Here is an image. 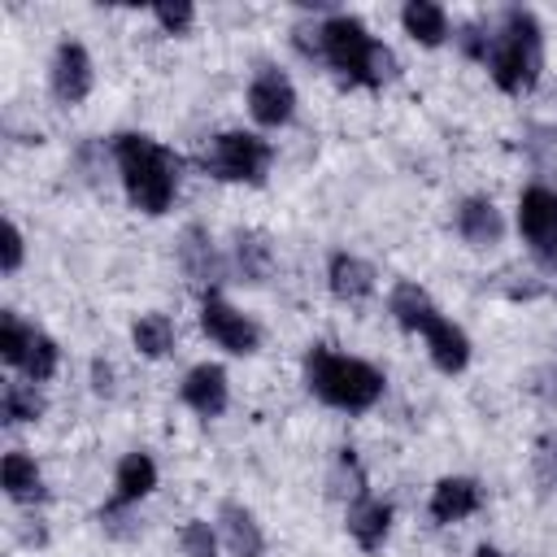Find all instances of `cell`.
<instances>
[{"mask_svg":"<svg viewBox=\"0 0 557 557\" xmlns=\"http://www.w3.org/2000/svg\"><path fill=\"white\" fill-rule=\"evenodd\" d=\"M518 231L531 244V252L548 270H557V191L553 187L535 183L518 196Z\"/></svg>","mask_w":557,"mask_h":557,"instance_id":"6","label":"cell"},{"mask_svg":"<svg viewBox=\"0 0 557 557\" xmlns=\"http://www.w3.org/2000/svg\"><path fill=\"white\" fill-rule=\"evenodd\" d=\"M157 487V461L148 453H126L113 470V500L117 505H139Z\"/></svg>","mask_w":557,"mask_h":557,"instance_id":"20","label":"cell"},{"mask_svg":"<svg viewBox=\"0 0 557 557\" xmlns=\"http://www.w3.org/2000/svg\"><path fill=\"white\" fill-rule=\"evenodd\" d=\"M152 17L161 22V30H165V35H183V30L196 22V9L178 0V4H157V9H152Z\"/></svg>","mask_w":557,"mask_h":557,"instance_id":"29","label":"cell"},{"mask_svg":"<svg viewBox=\"0 0 557 557\" xmlns=\"http://www.w3.org/2000/svg\"><path fill=\"white\" fill-rule=\"evenodd\" d=\"M487 74L500 91L518 96V91H531L540 70H544V30L535 22L531 9H505L500 13V26L487 44Z\"/></svg>","mask_w":557,"mask_h":557,"instance_id":"4","label":"cell"},{"mask_svg":"<svg viewBox=\"0 0 557 557\" xmlns=\"http://www.w3.org/2000/svg\"><path fill=\"white\" fill-rule=\"evenodd\" d=\"M218 531H222V540H226V548L235 557H261L265 553V535H261L257 518L239 500H222L218 505Z\"/></svg>","mask_w":557,"mask_h":557,"instance_id":"15","label":"cell"},{"mask_svg":"<svg viewBox=\"0 0 557 557\" xmlns=\"http://www.w3.org/2000/svg\"><path fill=\"white\" fill-rule=\"evenodd\" d=\"M113 165H117V178L126 187V200L157 218L174 205L178 196V157L170 148H161L152 135H113Z\"/></svg>","mask_w":557,"mask_h":557,"instance_id":"1","label":"cell"},{"mask_svg":"<svg viewBox=\"0 0 557 557\" xmlns=\"http://www.w3.org/2000/svg\"><path fill=\"white\" fill-rule=\"evenodd\" d=\"M248 113H252L257 126H270V131L287 126L296 117V87H292V78L283 70H274V65L257 70L252 83H248Z\"/></svg>","mask_w":557,"mask_h":557,"instance_id":"8","label":"cell"},{"mask_svg":"<svg viewBox=\"0 0 557 557\" xmlns=\"http://www.w3.org/2000/svg\"><path fill=\"white\" fill-rule=\"evenodd\" d=\"M22 252H26V239H22V231H17L13 222H4V244H0V270H4V274H13V270L22 265Z\"/></svg>","mask_w":557,"mask_h":557,"instance_id":"30","label":"cell"},{"mask_svg":"<svg viewBox=\"0 0 557 557\" xmlns=\"http://www.w3.org/2000/svg\"><path fill=\"white\" fill-rule=\"evenodd\" d=\"M30 335H35V326H26L13 309H4V313H0V361L22 370L26 348H30Z\"/></svg>","mask_w":557,"mask_h":557,"instance_id":"26","label":"cell"},{"mask_svg":"<svg viewBox=\"0 0 557 557\" xmlns=\"http://www.w3.org/2000/svg\"><path fill=\"white\" fill-rule=\"evenodd\" d=\"M44 409H48V405H44L39 383H4V392H0V422H4V426L39 422Z\"/></svg>","mask_w":557,"mask_h":557,"instance_id":"23","label":"cell"},{"mask_svg":"<svg viewBox=\"0 0 557 557\" xmlns=\"http://www.w3.org/2000/svg\"><path fill=\"white\" fill-rule=\"evenodd\" d=\"M0 483H4V496H9V500H17V505L44 500V474H39L35 457H30V453H22V448L4 453V461H0Z\"/></svg>","mask_w":557,"mask_h":557,"instance_id":"19","label":"cell"},{"mask_svg":"<svg viewBox=\"0 0 557 557\" xmlns=\"http://www.w3.org/2000/svg\"><path fill=\"white\" fill-rule=\"evenodd\" d=\"M57 361H61L57 339L44 335V331H35V335H30V348H26V361H22L26 383H48V379L57 374Z\"/></svg>","mask_w":557,"mask_h":557,"instance_id":"25","label":"cell"},{"mask_svg":"<svg viewBox=\"0 0 557 557\" xmlns=\"http://www.w3.org/2000/svg\"><path fill=\"white\" fill-rule=\"evenodd\" d=\"M200 331H205L218 348H226V352H235V357H248V352L261 348V326H257L244 309H235L231 300H222L218 292L200 300Z\"/></svg>","mask_w":557,"mask_h":557,"instance_id":"7","label":"cell"},{"mask_svg":"<svg viewBox=\"0 0 557 557\" xmlns=\"http://www.w3.org/2000/svg\"><path fill=\"white\" fill-rule=\"evenodd\" d=\"M474 557H500V553H496V548H487V544H483V548H474Z\"/></svg>","mask_w":557,"mask_h":557,"instance_id":"32","label":"cell"},{"mask_svg":"<svg viewBox=\"0 0 557 557\" xmlns=\"http://www.w3.org/2000/svg\"><path fill=\"white\" fill-rule=\"evenodd\" d=\"M48 78H52V96H57L61 104H78V100H87V91H91V83H96L87 48H83L78 39H65V44H57Z\"/></svg>","mask_w":557,"mask_h":557,"instance_id":"10","label":"cell"},{"mask_svg":"<svg viewBox=\"0 0 557 557\" xmlns=\"http://www.w3.org/2000/svg\"><path fill=\"white\" fill-rule=\"evenodd\" d=\"M326 283H331V292H335L339 300L357 305V300H366V296L374 292V265L361 261V257H352V252H331V261H326Z\"/></svg>","mask_w":557,"mask_h":557,"instance_id":"16","label":"cell"},{"mask_svg":"<svg viewBox=\"0 0 557 557\" xmlns=\"http://www.w3.org/2000/svg\"><path fill=\"white\" fill-rule=\"evenodd\" d=\"M178 396H183V405H187L191 413H200V418H218V413L226 409V400H231L226 370H222V366H213V361L191 366V370L183 374Z\"/></svg>","mask_w":557,"mask_h":557,"instance_id":"11","label":"cell"},{"mask_svg":"<svg viewBox=\"0 0 557 557\" xmlns=\"http://www.w3.org/2000/svg\"><path fill=\"white\" fill-rule=\"evenodd\" d=\"M400 26H405V35H409L413 44H422V48H440V44L448 39V13H444L440 4H431V0H409V4L400 9Z\"/></svg>","mask_w":557,"mask_h":557,"instance_id":"22","label":"cell"},{"mask_svg":"<svg viewBox=\"0 0 557 557\" xmlns=\"http://www.w3.org/2000/svg\"><path fill=\"white\" fill-rule=\"evenodd\" d=\"M131 339H135V348H139L144 357L161 361V357H170V352H174L178 331H174V322H170L165 313H139V318H135V326H131Z\"/></svg>","mask_w":557,"mask_h":557,"instance_id":"24","label":"cell"},{"mask_svg":"<svg viewBox=\"0 0 557 557\" xmlns=\"http://www.w3.org/2000/svg\"><path fill=\"white\" fill-rule=\"evenodd\" d=\"M270 161H274V148L252 135V131H222L213 135L209 152H205V170L222 183H265L270 174Z\"/></svg>","mask_w":557,"mask_h":557,"instance_id":"5","label":"cell"},{"mask_svg":"<svg viewBox=\"0 0 557 557\" xmlns=\"http://www.w3.org/2000/svg\"><path fill=\"white\" fill-rule=\"evenodd\" d=\"M231 265L239 274V283H265L270 270H274V248L265 235L257 231H239L235 235V248H231Z\"/></svg>","mask_w":557,"mask_h":557,"instance_id":"21","label":"cell"},{"mask_svg":"<svg viewBox=\"0 0 557 557\" xmlns=\"http://www.w3.org/2000/svg\"><path fill=\"white\" fill-rule=\"evenodd\" d=\"M422 339H426L431 361H435L444 374H461V370L470 366V339H466V331H461L457 322L435 318V322H431V331H426Z\"/></svg>","mask_w":557,"mask_h":557,"instance_id":"18","label":"cell"},{"mask_svg":"<svg viewBox=\"0 0 557 557\" xmlns=\"http://www.w3.org/2000/svg\"><path fill=\"white\" fill-rule=\"evenodd\" d=\"M344 527H348V535H352L366 553H379V548L387 544V531H392V505L366 492V496L348 500V518H344Z\"/></svg>","mask_w":557,"mask_h":557,"instance_id":"12","label":"cell"},{"mask_svg":"<svg viewBox=\"0 0 557 557\" xmlns=\"http://www.w3.org/2000/svg\"><path fill=\"white\" fill-rule=\"evenodd\" d=\"M483 505V487L466 474H448L431 487V518L435 522H461Z\"/></svg>","mask_w":557,"mask_h":557,"instance_id":"14","label":"cell"},{"mask_svg":"<svg viewBox=\"0 0 557 557\" xmlns=\"http://www.w3.org/2000/svg\"><path fill=\"white\" fill-rule=\"evenodd\" d=\"M91 392L96 396H113V366L109 361H91Z\"/></svg>","mask_w":557,"mask_h":557,"instance_id":"31","label":"cell"},{"mask_svg":"<svg viewBox=\"0 0 557 557\" xmlns=\"http://www.w3.org/2000/svg\"><path fill=\"white\" fill-rule=\"evenodd\" d=\"M457 235H461L470 248H492V244H500V235H505V218H500V209H496L487 196H466V200L457 205Z\"/></svg>","mask_w":557,"mask_h":557,"instance_id":"13","label":"cell"},{"mask_svg":"<svg viewBox=\"0 0 557 557\" xmlns=\"http://www.w3.org/2000/svg\"><path fill=\"white\" fill-rule=\"evenodd\" d=\"M318 57L344 87H383L396 74V57L352 13H331L318 26Z\"/></svg>","mask_w":557,"mask_h":557,"instance_id":"2","label":"cell"},{"mask_svg":"<svg viewBox=\"0 0 557 557\" xmlns=\"http://www.w3.org/2000/svg\"><path fill=\"white\" fill-rule=\"evenodd\" d=\"M305 387L331 409L366 413L383 396V374L361 357H348V352H335L326 344H313L305 352Z\"/></svg>","mask_w":557,"mask_h":557,"instance_id":"3","label":"cell"},{"mask_svg":"<svg viewBox=\"0 0 557 557\" xmlns=\"http://www.w3.org/2000/svg\"><path fill=\"white\" fill-rule=\"evenodd\" d=\"M178 544H183V553H187V557H218V535H213V527H209L205 518L183 522Z\"/></svg>","mask_w":557,"mask_h":557,"instance_id":"27","label":"cell"},{"mask_svg":"<svg viewBox=\"0 0 557 557\" xmlns=\"http://www.w3.org/2000/svg\"><path fill=\"white\" fill-rule=\"evenodd\" d=\"M387 309H392V318H396L405 331H413V335H426V331H431V322H435V318H444V313L435 309V300H431L418 283H409V278L392 287Z\"/></svg>","mask_w":557,"mask_h":557,"instance_id":"17","label":"cell"},{"mask_svg":"<svg viewBox=\"0 0 557 557\" xmlns=\"http://www.w3.org/2000/svg\"><path fill=\"white\" fill-rule=\"evenodd\" d=\"M178 265H183V274H187L205 296H213V287L226 278V261L218 257L213 235H209L200 222H191V226L178 235Z\"/></svg>","mask_w":557,"mask_h":557,"instance_id":"9","label":"cell"},{"mask_svg":"<svg viewBox=\"0 0 557 557\" xmlns=\"http://www.w3.org/2000/svg\"><path fill=\"white\" fill-rule=\"evenodd\" d=\"M453 39H457L461 57H470V61H487V44H492V35H483V26H479V22L457 26V30H453Z\"/></svg>","mask_w":557,"mask_h":557,"instance_id":"28","label":"cell"}]
</instances>
